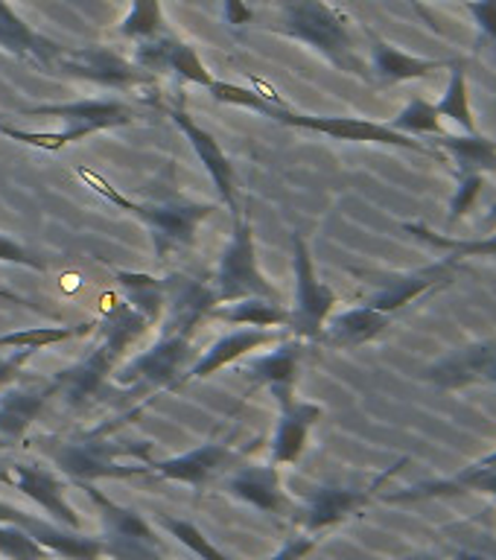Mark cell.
Masks as SVG:
<instances>
[{"label": "cell", "mask_w": 496, "mask_h": 560, "mask_svg": "<svg viewBox=\"0 0 496 560\" xmlns=\"http://www.w3.org/2000/svg\"><path fill=\"white\" fill-rule=\"evenodd\" d=\"M275 33L287 35L292 42L307 44L322 59H327L336 70L350 73L357 79H371L362 52H359L357 33L350 18L342 9L324 3V0H284L280 3Z\"/></svg>", "instance_id": "6da1fadb"}, {"label": "cell", "mask_w": 496, "mask_h": 560, "mask_svg": "<svg viewBox=\"0 0 496 560\" xmlns=\"http://www.w3.org/2000/svg\"><path fill=\"white\" fill-rule=\"evenodd\" d=\"M149 322L143 315L129 306L126 301L114 304L108 313L100 318L96 330L103 332V339L96 348H91L85 359H79L73 368H65L53 376V392L61 394L68 402H82L103 385L108 374H114V368L120 365V357L126 353L129 345L147 332Z\"/></svg>", "instance_id": "7a4b0ae2"}, {"label": "cell", "mask_w": 496, "mask_h": 560, "mask_svg": "<svg viewBox=\"0 0 496 560\" xmlns=\"http://www.w3.org/2000/svg\"><path fill=\"white\" fill-rule=\"evenodd\" d=\"M24 117H59L65 120V129L50 135V131H21L15 126L0 122V135L12 138L26 147L44 149V152H61L70 143L91 138L96 131L120 129L138 120V112L120 100H77V103H56V105H33L24 108Z\"/></svg>", "instance_id": "3957f363"}, {"label": "cell", "mask_w": 496, "mask_h": 560, "mask_svg": "<svg viewBox=\"0 0 496 560\" xmlns=\"http://www.w3.org/2000/svg\"><path fill=\"white\" fill-rule=\"evenodd\" d=\"M77 175L105 201H112L114 208H120L123 213H129L149 228L158 257H166L173 248L193 245V236H196L201 219H208L217 210L208 201H135L114 190L112 184L105 182L103 175H96L94 170L79 166Z\"/></svg>", "instance_id": "277c9868"}, {"label": "cell", "mask_w": 496, "mask_h": 560, "mask_svg": "<svg viewBox=\"0 0 496 560\" xmlns=\"http://www.w3.org/2000/svg\"><path fill=\"white\" fill-rule=\"evenodd\" d=\"M85 497L96 505L100 523H103V558L112 560H164L161 555V540L152 532V525L135 511L120 502H114L96 490V485H79Z\"/></svg>", "instance_id": "5b68a950"}, {"label": "cell", "mask_w": 496, "mask_h": 560, "mask_svg": "<svg viewBox=\"0 0 496 560\" xmlns=\"http://www.w3.org/2000/svg\"><path fill=\"white\" fill-rule=\"evenodd\" d=\"M50 455L56 467L77 485H91L96 479H129V476L149 472V464L147 467H126L120 462L123 455L147 458L149 444H114V441H103L100 435L53 446Z\"/></svg>", "instance_id": "8992f818"}, {"label": "cell", "mask_w": 496, "mask_h": 560, "mask_svg": "<svg viewBox=\"0 0 496 560\" xmlns=\"http://www.w3.org/2000/svg\"><path fill=\"white\" fill-rule=\"evenodd\" d=\"M214 292H217L219 304L254 295L280 301L278 289L272 287L266 275L261 271L252 222L243 213L234 217V236H231V243L222 252V260H219L217 278H214Z\"/></svg>", "instance_id": "52a82bcc"}, {"label": "cell", "mask_w": 496, "mask_h": 560, "mask_svg": "<svg viewBox=\"0 0 496 560\" xmlns=\"http://www.w3.org/2000/svg\"><path fill=\"white\" fill-rule=\"evenodd\" d=\"M275 120L284 122V126H292V129H307V131H315V135H327V138H333V140L410 149V152H418V155L445 161V155H441L436 147H429L427 140L401 135V131H394L389 122L366 120V117H322V114H298V112H292L289 105H284V108H280Z\"/></svg>", "instance_id": "ba28073f"}, {"label": "cell", "mask_w": 496, "mask_h": 560, "mask_svg": "<svg viewBox=\"0 0 496 560\" xmlns=\"http://www.w3.org/2000/svg\"><path fill=\"white\" fill-rule=\"evenodd\" d=\"M292 266H296V304L289 310V330L301 341H319L324 322L333 315L336 292L315 271L313 254L304 234H292Z\"/></svg>", "instance_id": "9c48e42d"}, {"label": "cell", "mask_w": 496, "mask_h": 560, "mask_svg": "<svg viewBox=\"0 0 496 560\" xmlns=\"http://www.w3.org/2000/svg\"><path fill=\"white\" fill-rule=\"evenodd\" d=\"M191 330H166L149 350L114 368V380L123 388H175L184 362L191 357Z\"/></svg>", "instance_id": "30bf717a"}, {"label": "cell", "mask_w": 496, "mask_h": 560, "mask_svg": "<svg viewBox=\"0 0 496 560\" xmlns=\"http://www.w3.org/2000/svg\"><path fill=\"white\" fill-rule=\"evenodd\" d=\"M410 464V458L403 455L401 462H394L392 467H385L383 472H377L374 479L362 485V488H315V493L307 502L304 514V532L307 534H324L336 528L339 523L350 520V516L362 514L389 481L397 476Z\"/></svg>", "instance_id": "8fae6325"}, {"label": "cell", "mask_w": 496, "mask_h": 560, "mask_svg": "<svg viewBox=\"0 0 496 560\" xmlns=\"http://www.w3.org/2000/svg\"><path fill=\"white\" fill-rule=\"evenodd\" d=\"M56 70H61L65 77L82 79L91 85L100 88H117V91H129V88H140L152 82V73L143 70L135 61L123 59L120 52L105 47V44H88L79 50H68L59 56Z\"/></svg>", "instance_id": "7c38bea8"}, {"label": "cell", "mask_w": 496, "mask_h": 560, "mask_svg": "<svg viewBox=\"0 0 496 560\" xmlns=\"http://www.w3.org/2000/svg\"><path fill=\"white\" fill-rule=\"evenodd\" d=\"M0 523L18 525L21 532L30 534L42 549L50 555H59L65 560H100L103 558V540L100 537H88V534L68 528V525L53 523L50 516L30 514L21 508L9 505L0 499Z\"/></svg>", "instance_id": "4fadbf2b"}, {"label": "cell", "mask_w": 496, "mask_h": 560, "mask_svg": "<svg viewBox=\"0 0 496 560\" xmlns=\"http://www.w3.org/2000/svg\"><path fill=\"white\" fill-rule=\"evenodd\" d=\"M459 262L453 257H441V260L429 262V266H420L415 271H401V275H389V278H380V289L374 295L366 298L368 306H374L380 313L394 315L403 306L415 304L418 298L429 295L432 289L447 287L453 280Z\"/></svg>", "instance_id": "5bb4252c"}, {"label": "cell", "mask_w": 496, "mask_h": 560, "mask_svg": "<svg viewBox=\"0 0 496 560\" xmlns=\"http://www.w3.org/2000/svg\"><path fill=\"white\" fill-rule=\"evenodd\" d=\"M420 380L445 392H462L471 385H496V341H476L429 365Z\"/></svg>", "instance_id": "9a60e30c"}, {"label": "cell", "mask_w": 496, "mask_h": 560, "mask_svg": "<svg viewBox=\"0 0 496 560\" xmlns=\"http://www.w3.org/2000/svg\"><path fill=\"white\" fill-rule=\"evenodd\" d=\"M135 65L149 70L152 77H155V73H175L182 82L199 85L205 88V91H208V85L214 82L210 70L205 68V61H201L199 50L191 47L187 42H178L173 33H164V35H158V38L138 42Z\"/></svg>", "instance_id": "2e32d148"}, {"label": "cell", "mask_w": 496, "mask_h": 560, "mask_svg": "<svg viewBox=\"0 0 496 560\" xmlns=\"http://www.w3.org/2000/svg\"><path fill=\"white\" fill-rule=\"evenodd\" d=\"M9 472H12V488L33 499L53 523L68 525V528H77V532L82 528V516L68 502V485L56 472L47 470L38 462L9 464Z\"/></svg>", "instance_id": "e0dca14e"}, {"label": "cell", "mask_w": 496, "mask_h": 560, "mask_svg": "<svg viewBox=\"0 0 496 560\" xmlns=\"http://www.w3.org/2000/svg\"><path fill=\"white\" fill-rule=\"evenodd\" d=\"M170 117H173L175 126L182 129L184 138L191 140V147L196 149V158H199L201 166H205V173L210 175V182L217 187L222 205H226L234 217H240V208H237V173L234 164H231V158L226 155V149L219 147V140L214 138L208 129H201L199 122L193 120L182 105H178V108H170Z\"/></svg>", "instance_id": "ac0fdd59"}, {"label": "cell", "mask_w": 496, "mask_h": 560, "mask_svg": "<svg viewBox=\"0 0 496 560\" xmlns=\"http://www.w3.org/2000/svg\"><path fill=\"white\" fill-rule=\"evenodd\" d=\"M240 453H234L228 441H208V444L196 446L191 453L173 455L166 462H149V472H155L158 479L182 481L196 488V493L208 488L210 479H217L219 472L226 470L228 464H234Z\"/></svg>", "instance_id": "d6986e66"}, {"label": "cell", "mask_w": 496, "mask_h": 560, "mask_svg": "<svg viewBox=\"0 0 496 560\" xmlns=\"http://www.w3.org/2000/svg\"><path fill=\"white\" fill-rule=\"evenodd\" d=\"M18 383V380H15ZM9 383L0 397V450L21 444L26 438V429L33 427L35 418L42 415L53 394L50 383Z\"/></svg>", "instance_id": "ffe728a7"}, {"label": "cell", "mask_w": 496, "mask_h": 560, "mask_svg": "<svg viewBox=\"0 0 496 560\" xmlns=\"http://www.w3.org/2000/svg\"><path fill=\"white\" fill-rule=\"evenodd\" d=\"M228 493L243 499L252 508L269 516H289L292 514V499L284 490L278 464H245L243 470H237L228 479Z\"/></svg>", "instance_id": "44dd1931"}, {"label": "cell", "mask_w": 496, "mask_h": 560, "mask_svg": "<svg viewBox=\"0 0 496 560\" xmlns=\"http://www.w3.org/2000/svg\"><path fill=\"white\" fill-rule=\"evenodd\" d=\"M0 50L12 52L15 59H24L42 70H56V61L65 47L50 42L47 35L35 33L24 18L18 15L9 0H0Z\"/></svg>", "instance_id": "7402d4cb"}, {"label": "cell", "mask_w": 496, "mask_h": 560, "mask_svg": "<svg viewBox=\"0 0 496 560\" xmlns=\"http://www.w3.org/2000/svg\"><path fill=\"white\" fill-rule=\"evenodd\" d=\"M462 493H482V497L496 499V467H485V470H476V467H464L455 476H447V479H432L420 481V485H412L406 490H397V493H380L383 502H392V505H412V502H427V499H450L462 497Z\"/></svg>", "instance_id": "603a6c76"}, {"label": "cell", "mask_w": 496, "mask_h": 560, "mask_svg": "<svg viewBox=\"0 0 496 560\" xmlns=\"http://www.w3.org/2000/svg\"><path fill=\"white\" fill-rule=\"evenodd\" d=\"M272 341H278V332L272 330V327L269 330H261V327H240V330L228 332V336L214 341V345L201 353L199 362H196L187 374H182L175 380V388L184 383H193V380H205V376L219 374L226 365H231L237 359L249 357L252 350L266 348Z\"/></svg>", "instance_id": "cb8c5ba5"}, {"label": "cell", "mask_w": 496, "mask_h": 560, "mask_svg": "<svg viewBox=\"0 0 496 560\" xmlns=\"http://www.w3.org/2000/svg\"><path fill=\"white\" fill-rule=\"evenodd\" d=\"M450 65H453V59L412 56L385 38L371 35V73H374L377 85H401V82H412V79L436 77L438 70H450Z\"/></svg>", "instance_id": "d4e9b609"}, {"label": "cell", "mask_w": 496, "mask_h": 560, "mask_svg": "<svg viewBox=\"0 0 496 560\" xmlns=\"http://www.w3.org/2000/svg\"><path fill=\"white\" fill-rule=\"evenodd\" d=\"M392 322L394 315L380 313L374 306H350L345 313L331 315V318L324 322V330L322 336H319V341L336 350L359 348V345H368V341H374L377 336H383V332L392 327Z\"/></svg>", "instance_id": "484cf974"}, {"label": "cell", "mask_w": 496, "mask_h": 560, "mask_svg": "<svg viewBox=\"0 0 496 560\" xmlns=\"http://www.w3.org/2000/svg\"><path fill=\"white\" fill-rule=\"evenodd\" d=\"M322 415L324 409L319 402H284L278 427H275V435H272V464H296L304 455L310 432L322 420Z\"/></svg>", "instance_id": "4316f807"}, {"label": "cell", "mask_w": 496, "mask_h": 560, "mask_svg": "<svg viewBox=\"0 0 496 560\" xmlns=\"http://www.w3.org/2000/svg\"><path fill=\"white\" fill-rule=\"evenodd\" d=\"M301 357H304V341H280L272 353L254 359L252 365H249V374H252V380L257 385L272 388L275 400L284 406V402L296 400V380L298 368H301Z\"/></svg>", "instance_id": "83f0119b"}, {"label": "cell", "mask_w": 496, "mask_h": 560, "mask_svg": "<svg viewBox=\"0 0 496 560\" xmlns=\"http://www.w3.org/2000/svg\"><path fill=\"white\" fill-rule=\"evenodd\" d=\"M166 287V310H170V330H196V324L201 318H208V313L219 304L217 292L208 283H201L196 278H184V275H173L164 280Z\"/></svg>", "instance_id": "f1b7e54d"}, {"label": "cell", "mask_w": 496, "mask_h": 560, "mask_svg": "<svg viewBox=\"0 0 496 560\" xmlns=\"http://www.w3.org/2000/svg\"><path fill=\"white\" fill-rule=\"evenodd\" d=\"M429 147H436L445 161L455 164L459 175L476 173V175H488L496 173V140L485 138L480 131H473V135H436Z\"/></svg>", "instance_id": "f546056e"}, {"label": "cell", "mask_w": 496, "mask_h": 560, "mask_svg": "<svg viewBox=\"0 0 496 560\" xmlns=\"http://www.w3.org/2000/svg\"><path fill=\"white\" fill-rule=\"evenodd\" d=\"M208 318L217 322L237 324V327H287L289 324V310L280 306V301H269V298H240V301H228V304H217L208 313Z\"/></svg>", "instance_id": "4dcf8cb0"}, {"label": "cell", "mask_w": 496, "mask_h": 560, "mask_svg": "<svg viewBox=\"0 0 496 560\" xmlns=\"http://www.w3.org/2000/svg\"><path fill=\"white\" fill-rule=\"evenodd\" d=\"M114 280L117 287L123 289L126 295V304L135 306L149 324H155L166 310V287L164 280L152 278V275H143V271H114Z\"/></svg>", "instance_id": "1f68e13d"}, {"label": "cell", "mask_w": 496, "mask_h": 560, "mask_svg": "<svg viewBox=\"0 0 496 560\" xmlns=\"http://www.w3.org/2000/svg\"><path fill=\"white\" fill-rule=\"evenodd\" d=\"M403 228H406L415 240L432 245L438 252H445L447 257H453L455 262L476 260V257L496 260V231L488 236H476V240H455V236L450 234H438V231L427 228L424 222H406Z\"/></svg>", "instance_id": "d6a6232c"}, {"label": "cell", "mask_w": 496, "mask_h": 560, "mask_svg": "<svg viewBox=\"0 0 496 560\" xmlns=\"http://www.w3.org/2000/svg\"><path fill=\"white\" fill-rule=\"evenodd\" d=\"M436 112L441 120H450L455 129L464 131V135L480 131L476 129V117H473V108H471V94H468V70H464L462 59H453V65H450V82H447V91L436 103Z\"/></svg>", "instance_id": "836d02e7"}, {"label": "cell", "mask_w": 496, "mask_h": 560, "mask_svg": "<svg viewBox=\"0 0 496 560\" xmlns=\"http://www.w3.org/2000/svg\"><path fill=\"white\" fill-rule=\"evenodd\" d=\"M100 327L96 318L82 324H59V327H24V330L0 332V350L3 348H47V345H59V341L88 336Z\"/></svg>", "instance_id": "e575fe53"}, {"label": "cell", "mask_w": 496, "mask_h": 560, "mask_svg": "<svg viewBox=\"0 0 496 560\" xmlns=\"http://www.w3.org/2000/svg\"><path fill=\"white\" fill-rule=\"evenodd\" d=\"M170 33L166 30V15L161 0H131L129 12L120 21V35L129 42H147L158 35Z\"/></svg>", "instance_id": "d590c367"}, {"label": "cell", "mask_w": 496, "mask_h": 560, "mask_svg": "<svg viewBox=\"0 0 496 560\" xmlns=\"http://www.w3.org/2000/svg\"><path fill=\"white\" fill-rule=\"evenodd\" d=\"M389 126L394 131H401V135H410V138H436V135H445L441 117L436 112V103H429L424 96H412Z\"/></svg>", "instance_id": "8d00e7d4"}, {"label": "cell", "mask_w": 496, "mask_h": 560, "mask_svg": "<svg viewBox=\"0 0 496 560\" xmlns=\"http://www.w3.org/2000/svg\"><path fill=\"white\" fill-rule=\"evenodd\" d=\"M210 96L219 100V103L226 105H243V108H252V112H261L263 117H278V112L284 108L278 96L272 94H261V91H254V88H243L234 85V82H222V79H214L208 85Z\"/></svg>", "instance_id": "74e56055"}, {"label": "cell", "mask_w": 496, "mask_h": 560, "mask_svg": "<svg viewBox=\"0 0 496 560\" xmlns=\"http://www.w3.org/2000/svg\"><path fill=\"white\" fill-rule=\"evenodd\" d=\"M161 525H164L166 532L173 534L175 540L182 542V546H187V549H191L199 560H231L226 551L217 549V546H214V540H210V537H205V532H201L196 523H191V520L164 516V520H161Z\"/></svg>", "instance_id": "f35d334b"}, {"label": "cell", "mask_w": 496, "mask_h": 560, "mask_svg": "<svg viewBox=\"0 0 496 560\" xmlns=\"http://www.w3.org/2000/svg\"><path fill=\"white\" fill-rule=\"evenodd\" d=\"M50 551L42 549L38 542L24 534L18 525L0 523V558L7 560H47Z\"/></svg>", "instance_id": "ab89813d"}, {"label": "cell", "mask_w": 496, "mask_h": 560, "mask_svg": "<svg viewBox=\"0 0 496 560\" xmlns=\"http://www.w3.org/2000/svg\"><path fill=\"white\" fill-rule=\"evenodd\" d=\"M482 190H485V175H459V187H455V196L450 199V222L468 217L476 208V201L482 199Z\"/></svg>", "instance_id": "60d3db41"}, {"label": "cell", "mask_w": 496, "mask_h": 560, "mask_svg": "<svg viewBox=\"0 0 496 560\" xmlns=\"http://www.w3.org/2000/svg\"><path fill=\"white\" fill-rule=\"evenodd\" d=\"M0 262H12V266H24L33 271H47V262L35 252H30L26 245L12 240L9 234H0Z\"/></svg>", "instance_id": "b9f144b4"}, {"label": "cell", "mask_w": 496, "mask_h": 560, "mask_svg": "<svg viewBox=\"0 0 496 560\" xmlns=\"http://www.w3.org/2000/svg\"><path fill=\"white\" fill-rule=\"evenodd\" d=\"M462 7L471 12L480 33L496 47V0H464Z\"/></svg>", "instance_id": "7bdbcfd3"}, {"label": "cell", "mask_w": 496, "mask_h": 560, "mask_svg": "<svg viewBox=\"0 0 496 560\" xmlns=\"http://www.w3.org/2000/svg\"><path fill=\"white\" fill-rule=\"evenodd\" d=\"M42 348H12L7 357H0V392L7 388L9 383L21 380V371L30 359L35 357Z\"/></svg>", "instance_id": "ee69618b"}, {"label": "cell", "mask_w": 496, "mask_h": 560, "mask_svg": "<svg viewBox=\"0 0 496 560\" xmlns=\"http://www.w3.org/2000/svg\"><path fill=\"white\" fill-rule=\"evenodd\" d=\"M319 540H322V534H298V537H289V540L266 560H304L307 555L319 546Z\"/></svg>", "instance_id": "f6af8a7d"}, {"label": "cell", "mask_w": 496, "mask_h": 560, "mask_svg": "<svg viewBox=\"0 0 496 560\" xmlns=\"http://www.w3.org/2000/svg\"><path fill=\"white\" fill-rule=\"evenodd\" d=\"M226 21L228 24H249L252 21V9L245 0H226Z\"/></svg>", "instance_id": "bcb514c9"}, {"label": "cell", "mask_w": 496, "mask_h": 560, "mask_svg": "<svg viewBox=\"0 0 496 560\" xmlns=\"http://www.w3.org/2000/svg\"><path fill=\"white\" fill-rule=\"evenodd\" d=\"M450 560H496V558L494 555H488V551L473 549V546H462V549H455L453 555H450Z\"/></svg>", "instance_id": "7dc6e473"}, {"label": "cell", "mask_w": 496, "mask_h": 560, "mask_svg": "<svg viewBox=\"0 0 496 560\" xmlns=\"http://www.w3.org/2000/svg\"><path fill=\"white\" fill-rule=\"evenodd\" d=\"M0 485H9V488H12V472H9L7 458H3V450H0Z\"/></svg>", "instance_id": "c3c4849f"}, {"label": "cell", "mask_w": 496, "mask_h": 560, "mask_svg": "<svg viewBox=\"0 0 496 560\" xmlns=\"http://www.w3.org/2000/svg\"><path fill=\"white\" fill-rule=\"evenodd\" d=\"M0 298H3V301H9V304H18V306H26V304H30L26 298L15 295V292H9V289H3V287H0Z\"/></svg>", "instance_id": "681fc988"}, {"label": "cell", "mask_w": 496, "mask_h": 560, "mask_svg": "<svg viewBox=\"0 0 496 560\" xmlns=\"http://www.w3.org/2000/svg\"><path fill=\"white\" fill-rule=\"evenodd\" d=\"M401 560H445V558L436 555V551H412V555H406V558Z\"/></svg>", "instance_id": "f907efd6"}, {"label": "cell", "mask_w": 496, "mask_h": 560, "mask_svg": "<svg viewBox=\"0 0 496 560\" xmlns=\"http://www.w3.org/2000/svg\"><path fill=\"white\" fill-rule=\"evenodd\" d=\"M482 228H485V231H494L496 228V201L488 208V217L482 219Z\"/></svg>", "instance_id": "816d5d0a"}, {"label": "cell", "mask_w": 496, "mask_h": 560, "mask_svg": "<svg viewBox=\"0 0 496 560\" xmlns=\"http://www.w3.org/2000/svg\"><path fill=\"white\" fill-rule=\"evenodd\" d=\"M459 3H464V0H459Z\"/></svg>", "instance_id": "f5cc1de1"}]
</instances>
